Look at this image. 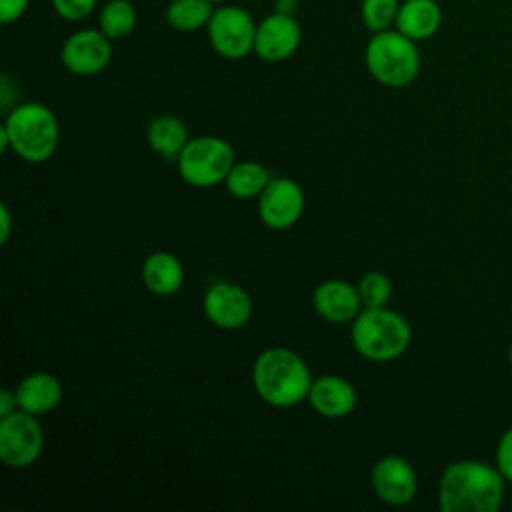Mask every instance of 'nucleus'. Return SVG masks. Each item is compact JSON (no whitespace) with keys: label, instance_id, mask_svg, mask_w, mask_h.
<instances>
[{"label":"nucleus","instance_id":"nucleus-8","mask_svg":"<svg viewBox=\"0 0 512 512\" xmlns=\"http://www.w3.org/2000/svg\"><path fill=\"white\" fill-rule=\"evenodd\" d=\"M44 448V432L36 414L14 410L0 418V458L8 468H26L38 460Z\"/></svg>","mask_w":512,"mask_h":512},{"label":"nucleus","instance_id":"nucleus-30","mask_svg":"<svg viewBox=\"0 0 512 512\" xmlns=\"http://www.w3.org/2000/svg\"><path fill=\"white\" fill-rule=\"evenodd\" d=\"M276 12H282V14H292L296 12L298 8V0H276Z\"/></svg>","mask_w":512,"mask_h":512},{"label":"nucleus","instance_id":"nucleus-11","mask_svg":"<svg viewBox=\"0 0 512 512\" xmlns=\"http://www.w3.org/2000/svg\"><path fill=\"white\" fill-rule=\"evenodd\" d=\"M206 318L224 330L242 328L252 316L250 294L234 282H216L202 300Z\"/></svg>","mask_w":512,"mask_h":512},{"label":"nucleus","instance_id":"nucleus-15","mask_svg":"<svg viewBox=\"0 0 512 512\" xmlns=\"http://www.w3.org/2000/svg\"><path fill=\"white\" fill-rule=\"evenodd\" d=\"M308 402L320 416L344 418L356 406V390L348 380L326 374L312 380Z\"/></svg>","mask_w":512,"mask_h":512},{"label":"nucleus","instance_id":"nucleus-2","mask_svg":"<svg viewBox=\"0 0 512 512\" xmlns=\"http://www.w3.org/2000/svg\"><path fill=\"white\" fill-rule=\"evenodd\" d=\"M252 384L266 404L290 408L308 400L312 376L306 362L294 350L274 346L258 354L252 368Z\"/></svg>","mask_w":512,"mask_h":512},{"label":"nucleus","instance_id":"nucleus-25","mask_svg":"<svg viewBox=\"0 0 512 512\" xmlns=\"http://www.w3.org/2000/svg\"><path fill=\"white\" fill-rule=\"evenodd\" d=\"M50 2H52L54 12L60 18L70 20V22H78V20L88 18L94 12L98 0H50Z\"/></svg>","mask_w":512,"mask_h":512},{"label":"nucleus","instance_id":"nucleus-23","mask_svg":"<svg viewBox=\"0 0 512 512\" xmlns=\"http://www.w3.org/2000/svg\"><path fill=\"white\" fill-rule=\"evenodd\" d=\"M400 10L398 0H362L360 18L362 24L372 32L390 30L396 24V16Z\"/></svg>","mask_w":512,"mask_h":512},{"label":"nucleus","instance_id":"nucleus-21","mask_svg":"<svg viewBox=\"0 0 512 512\" xmlns=\"http://www.w3.org/2000/svg\"><path fill=\"white\" fill-rule=\"evenodd\" d=\"M212 12L210 0H172L166 8V22L178 32H194L208 26Z\"/></svg>","mask_w":512,"mask_h":512},{"label":"nucleus","instance_id":"nucleus-19","mask_svg":"<svg viewBox=\"0 0 512 512\" xmlns=\"http://www.w3.org/2000/svg\"><path fill=\"white\" fill-rule=\"evenodd\" d=\"M146 140L158 156L172 160L178 158L184 146L188 144V132L176 116L160 114L150 120L146 128Z\"/></svg>","mask_w":512,"mask_h":512},{"label":"nucleus","instance_id":"nucleus-3","mask_svg":"<svg viewBox=\"0 0 512 512\" xmlns=\"http://www.w3.org/2000/svg\"><path fill=\"white\" fill-rule=\"evenodd\" d=\"M350 340L362 358L372 362H390L402 356L410 346L412 328L396 310L386 306L362 308L352 320Z\"/></svg>","mask_w":512,"mask_h":512},{"label":"nucleus","instance_id":"nucleus-5","mask_svg":"<svg viewBox=\"0 0 512 512\" xmlns=\"http://www.w3.org/2000/svg\"><path fill=\"white\" fill-rule=\"evenodd\" d=\"M364 60L372 78L388 88L408 86L420 72L416 42L396 28L372 34L366 44Z\"/></svg>","mask_w":512,"mask_h":512},{"label":"nucleus","instance_id":"nucleus-13","mask_svg":"<svg viewBox=\"0 0 512 512\" xmlns=\"http://www.w3.org/2000/svg\"><path fill=\"white\" fill-rule=\"evenodd\" d=\"M372 488L390 506H406L414 500L418 478L412 464L400 456H384L372 468Z\"/></svg>","mask_w":512,"mask_h":512},{"label":"nucleus","instance_id":"nucleus-32","mask_svg":"<svg viewBox=\"0 0 512 512\" xmlns=\"http://www.w3.org/2000/svg\"><path fill=\"white\" fill-rule=\"evenodd\" d=\"M212 4H220V2H226V0H210Z\"/></svg>","mask_w":512,"mask_h":512},{"label":"nucleus","instance_id":"nucleus-4","mask_svg":"<svg viewBox=\"0 0 512 512\" xmlns=\"http://www.w3.org/2000/svg\"><path fill=\"white\" fill-rule=\"evenodd\" d=\"M10 138V150L26 162L40 164L48 160L58 146L60 128L54 112L40 102H22L14 106L2 124Z\"/></svg>","mask_w":512,"mask_h":512},{"label":"nucleus","instance_id":"nucleus-18","mask_svg":"<svg viewBox=\"0 0 512 512\" xmlns=\"http://www.w3.org/2000/svg\"><path fill=\"white\" fill-rule=\"evenodd\" d=\"M144 286L156 296H172L184 284V268L180 260L164 250L152 252L142 264Z\"/></svg>","mask_w":512,"mask_h":512},{"label":"nucleus","instance_id":"nucleus-31","mask_svg":"<svg viewBox=\"0 0 512 512\" xmlns=\"http://www.w3.org/2000/svg\"><path fill=\"white\" fill-rule=\"evenodd\" d=\"M508 360H510V366H512V344H510V350H508Z\"/></svg>","mask_w":512,"mask_h":512},{"label":"nucleus","instance_id":"nucleus-16","mask_svg":"<svg viewBox=\"0 0 512 512\" xmlns=\"http://www.w3.org/2000/svg\"><path fill=\"white\" fill-rule=\"evenodd\" d=\"M18 408L30 414H46L54 410L62 400V384L48 372H34L20 380L16 386Z\"/></svg>","mask_w":512,"mask_h":512},{"label":"nucleus","instance_id":"nucleus-7","mask_svg":"<svg viewBox=\"0 0 512 512\" xmlns=\"http://www.w3.org/2000/svg\"><path fill=\"white\" fill-rule=\"evenodd\" d=\"M206 28L214 52L226 60H240L254 52L258 24L244 8L230 4L214 8Z\"/></svg>","mask_w":512,"mask_h":512},{"label":"nucleus","instance_id":"nucleus-17","mask_svg":"<svg viewBox=\"0 0 512 512\" xmlns=\"http://www.w3.org/2000/svg\"><path fill=\"white\" fill-rule=\"evenodd\" d=\"M442 24V8L436 0H404L394 28L414 42L432 38Z\"/></svg>","mask_w":512,"mask_h":512},{"label":"nucleus","instance_id":"nucleus-28","mask_svg":"<svg viewBox=\"0 0 512 512\" xmlns=\"http://www.w3.org/2000/svg\"><path fill=\"white\" fill-rule=\"evenodd\" d=\"M18 408V400H16V392L10 390H2L0 392V418L12 414Z\"/></svg>","mask_w":512,"mask_h":512},{"label":"nucleus","instance_id":"nucleus-24","mask_svg":"<svg viewBox=\"0 0 512 512\" xmlns=\"http://www.w3.org/2000/svg\"><path fill=\"white\" fill-rule=\"evenodd\" d=\"M358 294L362 300V308H382L392 296V284L386 274L372 270L360 278Z\"/></svg>","mask_w":512,"mask_h":512},{"label":"nucleus","instance_id":"nucleus-9","mask_svg":"<svg viewBox=\"0 0 512 512\" xmlns=\"http://www.w3.org/2000/svg\"><path fill=\"white\" fill-rule=\"evenodd\" d=\"M62 64L76 76H94L112 60V40L98 28H84L70 34L60 52Z\"/></svg>","mask_w":512,"mask_h":512},{"label":"nucleus","instance_id":"nucleus-10","mask_svg":"<svg viewBox=\"0 0 512 512\" xmlns=\"http://www.w3.org/2000/svg\"><path fill=\"white\" fill-rule=\"evenodd\" d=\"M302 212L304 190L296 180L288 176L272 178L258 196L260 220L272 230H286L294 226Z\"/></svg>","mask_w":512,"mask_h":512},{"label":"nucleus","instance_id":"nucleus-26","mask_svg":"<svg viewBox=\"0 0 512 512\" xmlns=\"http://www.w3.org/2000/svg\"><path fill=\"white\" fill-rule=\"evenodd\" d=\"M496 468L506 482H512V426L500 436L496 446Z\"/></svg>","mask_w":512,"mask_h":512},{"label":"nucleus","instance_id":"nucleus-12","mask_svg":"<svg viewBox=\"0 0 512 512\" xmlns=\"http://www.w3.org/2000/svg\"><path fill=\"white\" fill-rule=\"evenodd\" d=\"M302 40L300 24L292 14L274 12L258 22L254 52L264 62H282L290 58Z\"/></svg>","mask_w":512,"mask_h":512},{"label":"nucleus","instance_id":"nucleus-20","mask_svg":"<svg viewBox=\"0 0 512 512\" xmlns=\"http://www.w3.org/2000/svg\"><path fill=\"white\" fill-rule=\"evenodd\" d=\"M270 180L272 176L266 166L254 160H242V162H234L224 184L234 198L248 200V198L260 196Z\"/></svg>","mask_w":512,"mask_h":512},{"label":"nucleus","instance_id":"nucleus-27","mask_svg":"<svg viewBox=\"0 0 512 512\" xmlns=\"http://www.w3.org/2000/svg\"><path fill=\"white\" fill-rule=\"evenodd\" d=\"M30 0H0V22L10 24L16 22L28 8Z\"/></svg>","mask_w":512,"mask_h":512},{"label":"nucleus","instance_id":"nucleus-14","mask_svg":"<svg viewBox=\"0 0 512 512\" xmlns=\"http://www.w3.org/2000/svg\"><path fill=\"white\" fill-rule=\"evenodd\" d=\"M312 306L326 322L346 324L360 314L362 300L358 286L346 280H326L314 288Z\"/></svg>","mask_w":512,"mask_h":512},{"label":"nucleus","instance_id":"nucleus-1","mask_svg":"<svg viewBox=\"0 0 512 512\" xmlns=\"http://www.w3.org/2000/svg\"><path fill=\"white\" fill-rule=\"evenodd\" d=\"M504 476L480 460H458L444 468L438 482L442 512H496L504 500Z\"/></svg>","mask_w":512,"mask_h":512},{"label":"nucleus","instance_id":"nucleus-6","mask_svg":"<svg viewBox=\"0 0 512 512\" xmlns=\"http://www.w3.org/2000/svg\"><path fill=\"white\" fill-rule=\"evenodd\" d=\"M176 162L184 182L196 188H210L226 180L236 158L224 138L198 136L188 140Z\"/></svg>","mask_w":512,"mask_h":512},{"label":"nucleus","instance_id":"nucleus-29","mask_svg":"<svg viewBox=\"0 0 512 512\" xmlns=\"http://www.w3.org/2000/svg\"><path fill=\"white\" fill-rule=\"evenodd\" d=\"M0 214H2V224H0V242L4 244L10 236V228H12V218H10V210L6 204L0 206Z\"/></svg>","mask_w":512,"mask_h":512},{"label":"nucleus","instance_id":"nucleus-22","mask_svg":"<svg viewBox=\"0 0 512 512\" xmlns=\"http://www.w3.org/2000/svg\"><path fill=\"white\" fill-rule=\"evenodd\" d=\"M98 24L110 40L126 38L136 28V10L128 0H108L100 8Z\"/></svg>","mask_w":512,"mask_h":512}]
</instances>
